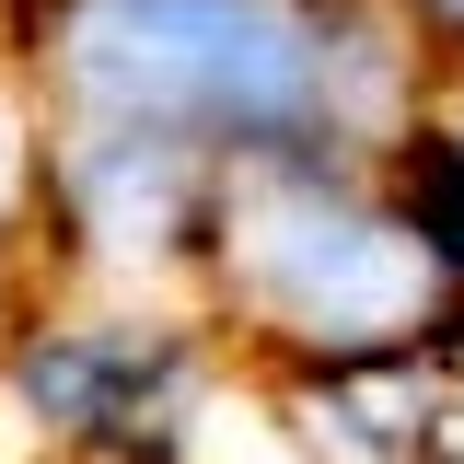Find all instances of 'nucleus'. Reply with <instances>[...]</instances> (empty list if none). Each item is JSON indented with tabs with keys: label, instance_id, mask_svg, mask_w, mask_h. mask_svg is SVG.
<instances>
[{
	"label": "nucleus",
	"instance_id": "obj_4",
	"mask_svg": "<svg viewBox=\"0 0 464 464\" xmlns=\"http://www.w3.org/2000/svg\"><path fill=\"white\" fill-rule=\"evenodd\" d=\"M24 186H35V128H12L0 140V325H12V267H24Z\"/></svg>",
	"mask_w": 464,
	"mask_h": 464
},
{
	"label": "nucleus",
	"instance_id": "obj_6",
	"mask_svg": "<svg viewBox=\"0 0 464 464\" xmlns=\"http://www.w3.org/2000/svg\"><path fill=\"white\" fill-rule=\"evenodd\" d=\"M418 12H430V24H453V35H464V0H418Z\"/></svg>",
	"mask_w": 464,
	"mask_h": 464
},
{
	"label": "nucleus",
	"instance_id": "obj_1",
	"mask_svg": "<svg viewBox=\"0 0 464 464\" xmlns=\"http://www.w3.org/2000/svg\"><path fill=\"white\" fill-rule=\"evenodd\" d=\"M35 105L151 128L209 163H314L348 128L372 47L314 0H35L24 12Z\"/></svg>",
	"mask_w": 464,
	"mask_h": 464
},
{
	"label": "nucleus",
	"instance_id": "obj_5",
	"mask_svg": "<svg viewBox=\"0 0 464 464\" xmlns=\"http://www.w3.org/2000/svg\"><path fill=\"white\" fill-rule=\"evenodd\" d=\"M418 221H430V244L453 256V279H464V140L441 151V174H430V209H418Z\"/></svg>",
	"mask_w": 464,
	"mask_h": 464
},
{
	"label": "nucleus",
	"instance_id": "obj_2",
	"mask_svg": "<svg viewBox=\"0 0 464 464\" xmlns=\"http://www.w3.org/2000/svg\"><path fill=\"white\" fill-rule=\"evenodd\" d=\"M221 290L290 337L302 360H372L418 348L453 302V256L430 244L418 209H383L314 163H232L221 174V232H209Z\"/></svg>",
	"mask_w": 464,
	"mask_h": 464
},
{
	"label": "nucleus",
	"instance_id": "obj_3",
	"mask_svg": "<svg viewBox=\"0 0 464 464\" xmlns=\"http://www.w3.org/2000/svg\"><path fill=\"white\" fill-rule=\"evenodd\" d=\"M12 418L82 464H174L198 406V325L186 314H24L0 325Z\"/></svg>",
	"mask_w": 464,
	"mask_h": 464
}]
</instances>
